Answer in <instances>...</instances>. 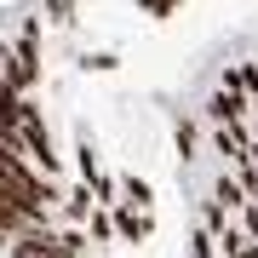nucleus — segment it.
I'll use <instances>...</instances> for the list:
<instances>
[{
    "label": "nucleus",
    "instance_id": "1",
    "mask_svg": "<svg viewBox=\"0 0 258 258\" xmlns=\"http://www.w3.org/2000/svg\"><path fill=\"white\" fill-rule=\"evenodd\" d=\"M189 258H258V63H230L178 132Z\"/></svg>",
    "mask_w": 258,
    "mask_h": 258
}]
</instances>
